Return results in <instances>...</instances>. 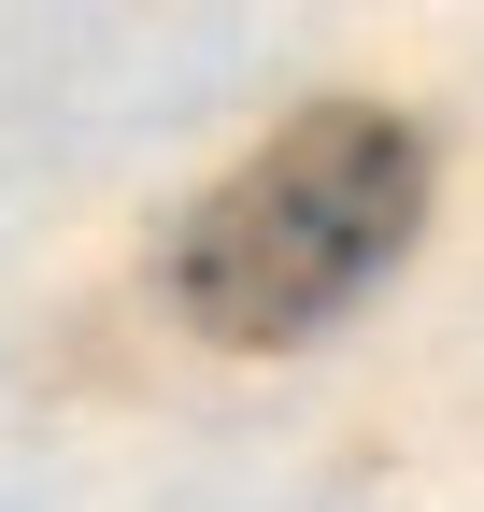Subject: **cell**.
<instances>
[{"instance_id": "cell-1", "label": "cell", "mask_w": 484, "mask_h": 512, "mask_svg": "<svg viewBox=\"0 0 484 512\" xmlns=\"http://www.w3.org/2000/svg\"><path fill=\"white\" fill-rule=\"evenodd\" d=\"M413 214H428V128L399 100H299L242 171H214L186 200L157 285L200 342L271 356V342H314L413 242Z\"/></svg>"}]
</instances>
